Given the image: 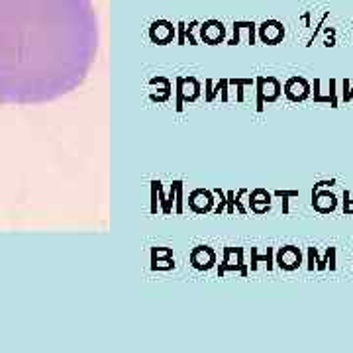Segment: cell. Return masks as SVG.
Returning <instances> with one entry per match:
<instances>
[{
	"label": "cell",
	"mask_w": 353,
	"mask_h": 353,
	"mask_svg": "<svg viewBox=\"0 0 353 353\" xmlns=\"http://www.w3.org/2000/svg\"><path fill=\"white\" fill-rule=\"evenodd\" d=\"M271 257H273V250H267V255H263V257H259V255H257V250L253 248L252 269H255V267H257V261H267V269H271V267H273V261H271Z\"/></svg>",
	"instance_id": "9"
},
{
	"label": "cell",
	"mask_w": 353,
	"mask_h": 353,
	"mask_svg": "<svg viewBox=\"0 0 353 353\" xmlns=\"http://www.w3.org/2000/svg\"><path fill=\"white\" fill-rule=\"evenodd\" d=\"M275 197L283 199V214H289V199H297L299 193L297 191H277Z\"/></svg>",
	"instance_id": "8"
},
{
	"label": "cell",
	"mask_w": 353,
	"mask_h": 353,
	"mask_svg": "<svg viewBox=\"0 0 353 353\" xmlns=\"http://www.w3.org/2000/svg\"><path fill=\"white\" fill-rule=\"evenodd\" d=\"M344 212L346 214H353V201H350V193H344Z\"/></svg>",
	"instance_id": "11"
},
{
	"label": "cell",
	"mask_w": 353,
	"mask_h": 353,
	"mask_svg": "<svg viewBox=\"0 0 353 353\" xmlns=\"http://www.w3.org/2000/svg\"><path fill=\"white\" fill-rule=\"evenodd\" d=\"M352 97H353V89H352V91H344V101L350 102V101H352Z\"/></svg>",
	"instance_id": "12"
},
{
	"label": "cell",
	"mask_w": 353,
	"mask_h": 353,
	"mask_svg": "<svg viewBox=\"0 0 353 353\" xmlns=\"http://www.w3.org/2000/svg\"><path fill=\"white\" fill-rule=\"evenodd\" d=\"M301 261H303V255L301 252L295 248V246H287V248H281L277 253V265L285 271H295L301 267Z\"/></svg>",
	"instance_id": "4"
},
{
	"label": "cell",
	"mask_w": 353,
	"mask_h": 353,
	"mask_svg": "<svg viewBox=\"0 0 353 353\" xmlns=\"http://www.w3.org/2000/svg\"><path fill=\"white\" fill-rule=\"evenodd\" d=\"M285 95H287L289 101L303 102L310 97V85L306 83V79H303V77H293L285 85Z\"/></svg>",
	"instance_id": "3"
},
{
	"label": "cell",
	"mask_w": 353,
	"mask_h": 353,
	"mask_svg": "<svg viewBox=\"0 0 353 353\" xmlns=\"http://www.w3.org/2000/svg\"><path fill=\"white\" fill-rule=\"evenodd\" d=\"M230 83L240 87V91H238V101H244V91H242V89H244L246 85H252V79H246V81H242V79H240V81H236V79H234V81H230Z\"/></svg>",
	"instance_id": "10"
},
{
	"label": "cell",
	"mask_w": 353,
	"mask_h": 353,
	"mask_svg": "<svg viewBox=\"0 0 353 353\" xmlns=\"http://www.w3.org/2000/svg\"><path fill=\"white\" fill-rule=\"evenodd\" d=\"M283 36H285V28H283V24H279V22H275V20L265 22V24H261V28H259V38H261L265 44H269V46H275L277 42H281Z\"/></svg>",
	"instance_id": "5"
},
{
	"label": "cell",
	"mask_w": 353,
	"mask_h": 353,
	"mask_svg": "<svg viewBox=\"0 0 353 353\" xmlns=\"http://www.w3.org/2000/svg\"><path fill=\"white\" fill-rule=\"evenodd\" d=\"M312 206H314V210H318L322 214H328V212L336 210L338 199L332 193H318V191H314L312 193Z\"/></svg>",
	"instance_id": "6"
},
{
	"label": "cell",
	"mask_w": 353,
	"mask_h": 353,
	"mask_svg": "<svg viewBox=\"0 0 353 353\" xmlns=\"http://www.w3.org/2000/svg\"><path fill=\"white\" fill-rule=\"evenodd\" d=\"M259 202H263L265 206H269V202H271V195H269L267 191H263V189H257V191H253V195L250 197V208H252V210H255Z\"/></svg>",
	"instance_id": "7"
},
{
	"label": "cell",
	"mask_w": 353,
	"mask_h": 353,
	"mask_svg": "<svg viewBox=\"0 0 353 353\" xmlns=\"http://www.w3.org/2000/svg\"><path fill=\"white\" fill-rule=\"evenodd\" d=\"M281 95V85L275 77H261L257 79V110H263L265 101L273 102Z\"/></svg>",
	"instance_id": "2"
},
{
	"label": "cell",
	"mask_w": 353,
	"mask_h": 353,
	"mask_svg": "<svg viewBox=\"0 0 353 353\" xmlns=\"http://www.w3.org/2000/svg\"><path fill=\"white\" fill-rule=\"evenodd\" d=\"M81 0H0V101L42 102L77 77Z\"/></svg>",
	"instance_id": "1"
}]
</instances>
